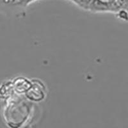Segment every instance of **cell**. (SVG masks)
Returning a JSON list of instances; mask_svg holds the SVG:
<instances>
[{"mask_svg":"<svg viewBox=\"0 0 128 128\" xmlns=\"http://www.w3.org/2000/svg\"><path fill=\"white\" fill-rule=\"evenodd\" d=\"M20 99L17 100H13V101L10 102L12 104L10 106H6L7 110L4 114H6L5 117L13 114L14 117L11 118L10 124H18L17 126H19V123H25V120L26 117H30L31 114L30 105L31 103H27L24 100H20Z\"/></svg>","mask_w":128,"mask_h":128,"instance_id":"cell-1","label":"cell"},{"mask_svg":"<svg viewBox=\"0 0 128 128\" xmlns=\"http://www.w3.org/2000/svg\"><path fill=\"white\" fill-rule=\"evenodd\" d=\"M24 95L28 100L31 102H41L46 98V86L44 83L40 80H32L31 86Z\"/></svg>","mask_w":128,"mask_h":128,"instance_id":"cell-2","label":"cell"},{"mask_svg":"<svg viewBox=\"0 0 128 128\" xmlns=\"http://www.w3.org/2000/svg\"><path fill=\"white\" fill-rule=\"evenodd\" d=\"M14 92L18 95L25 94L32 84V81L24 77L15 79L12 82Z\"/></svg>","mask_w":128,"mask_h":128,"instance_id":"cell-3","label":"cell"},{"mask_svg":"<svg viewBox=\"0 0 128 128\" xmlns=\"http://www.w3.org/2000/svg\"><path fill=\"white\" fill-rule=\"evenodd\" d=\"M74 1L77 2L78 4H80L81 6H83V4H85L86 6H88L87 4H90L94 0H74Z\"/></svg>","mask_w":128,"mask_h":128,"instance_id":"cell-4","label":"cell"}]
</instances>
